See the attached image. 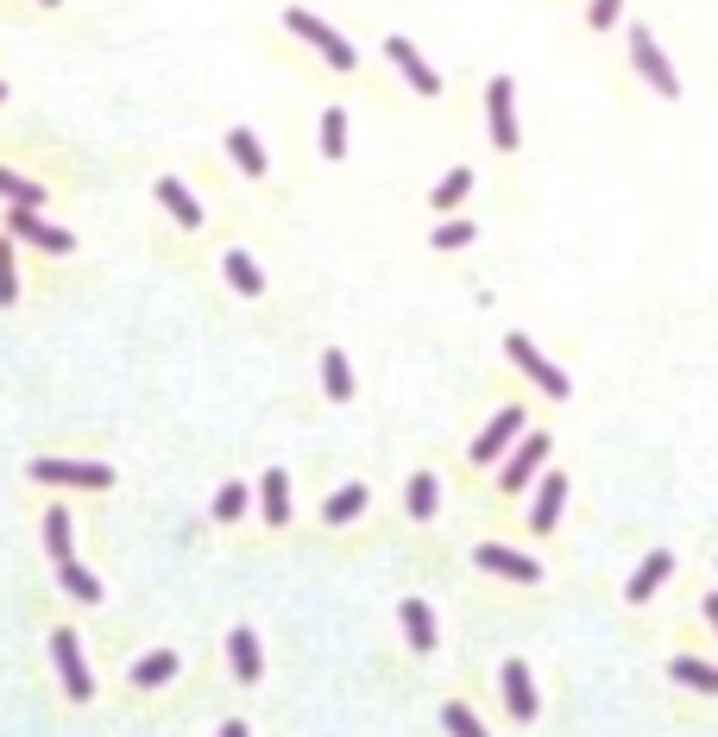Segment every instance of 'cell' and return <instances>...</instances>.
I'll list each match as a JSON object with an SVG mask.
<instances>
[{
	"label": "cell",
	"instance_id": "d6986e66",
	"mask_svg": "<svg viewBox=\"0 0 718 737\" xmlns=\"http://www.w3.org/2000/svg\"><path fill=\"white\" fill-rule=\"evenodd\" d=\"M227 656H233V675H240V680H259V668H265V662H259V637H253V630H233Z\"/></svg>",
	"mask_w": 718,
	"mask_h": 737
},
{
	"label": "cell",
	"instance_id": "484cf974",
	"mask_svg": "<svg viewBox=\"0 0 718 737\" xmlns=\"http://www.w3.org/2000/svg\"><path fill=\"white\" fill-rule=\"evenodd\" d=\"M0 195H7L13 209H39V202H44L39 183H26V176H13V171H0Z\"/></svg>",
	"mask_w": 718,
	"mask_h": 737
},
{
	"label": "cell",
	"instance_id": "4dcf8cb0",
	"mask_svg": "<svg viewBox=\"0 0 718 737\" xmlns=\"http://www.w3.org/2000/svg\"><path fill=\"white\" fill-rule=\"evenodd\" d=\"M435 246H442V253H461V246H473V221H442V228H435Z\"/></svg>",
	"mask_w": 718,
	"mask_h": 737
},
{
	"label": "cell",
	"instance_id": "5bb4252c",
	"mask_svg": "<svg viewBox=\"0 0 718 737\" xmlns=\"http://www.w3.org/2000/svg\"><path fill=\"white\" fill-rule=\"evenodd\" d=\"M505 706H510V718H536V687H529L524 662H505Z\"/></svg>",
	"mask_w": 718,
	"mask_h": 737
},
{
	"label": "cell",
	"instance_id": "f35d334b",
	"mask_svg": "<svg viewBox=\"0 0 718 737\" xmlns=\"http://www.w3.org/2000/svg\"><path fill=\"white\" fill-rule=\"evenodd\" d=\"M0 95H7V89H0Z\"/></svg>",
	"mask_w": 718,
	"mask_h": 737
},
{
	"label": "cell",
	"instance_id": "9a60e30c",
	"mask_svg": "<svg viewBox=\"0 0 718 737\" xmlns=\"http://www.w3.org/2000/svg\"><path fill=\"white\" fill-rule=\"evenodd\" d=\"M668 574H675V555H661V548H656V555L637 567V580H630V605H649V599H656V586L668 580Z\"/></svg>",
	"mask_w": 718,
	"mask_h": 737
},
{
	"label": "cell",
	"instance_id": "4316f807",
	"mask_svg": "<svg viewBox=\"0 0 718 737\" xmlns=\"http://www.w3.org/2000/svg\"><path fill=\"white\" fill-rule=\"evenodd\" d=\"M227 277H233V291H246V296L265 291V277H259V265L246 253H227Z\"/></svg>",
	"mask_w": 718,
	"mask_h": 737
},
{
	"label": "cell",
	"instance_id": "52a82bcc",
	"mask_svg": "<svg viewBox=\"0 0 718 737\" xmlns=\"http://www.w3.org/2000/svg\"><path fill=\"white\" fill-rule=\"evenodd\" d=\"M473 562L486 567V574H505V580H543V567L529 562V555H517V548H498V543H479L473 548Z\"/></svg>",
	"mask_w": 718,
	"mask_h": 737
},
{
	"label": "cell",
	"instance_id": "836d02e7",
	"mask_svg": "<svg viewBox=\"0 0 718 737\" xmlns=\"http://www.w3.org/2000/svg\"><path fill=\"white\" fill-rule=\"evenodd\" d=\"M240 511H246V485H221V498H214V517H221V524H233Z\"/></svg>",
	"mask_w": 718,
	"mask_h": 737
},
{
	"label": "cell",
	"instance_id": "8992f818",
	"mask_svg": "<svg viewBox=\"0 0 718 737\" xmlns=\"http://www.w3.org/2000/svg\"><path fill=\"white\" fill-rule=\"evenodd\" d=\"M385 58L397 63V70H404V82L416 89V95H442V77L428 70V63H423V51H416L409 39H385Z\"/></svg>",
	"mask_w": 718,
	"mask_h": 737
},
{
	"label": "cell",
	"instance_id": "e575fe53",
	"mask_svg": "<svg viewBox=\"0 0 718 737\" xmlns=\"http://www.w3.org/2000/svg\"><path fill=\"white\" fill-rule=\"evenodd\" d=\"M20 296V277H13V246L0 240V303H13Z\"/></svg>",
	"mask_w": 718,
	"mask_h": 737
},
{
	"label": "cell",
	"instance_id": "603a6c76",
	"mask_svg": "<svg viewBox=\"0 0 718 737\" xmlns=\"http://www.w3.org/2000/svg\"><path fill=\"white\" fill-rule=\"evenodd\" d=\"M58 574H63V593H70V599H82V605H95V599H101V580H95V574H82L77 562H63Z\"/></svg>",
	"mask_w": 718,
	"mask_h": 737
},
{
	"label": "cell",
	"instance_id": "8d00e7d4",
	"mask_svg": "<svg viewBox=\"0 0 718 737\" xmlns=\"http://www.w3.org/2000/svg\"><path fill=\"white\" fill-rule=\"evenodd\" d=\"M221 737H246V725H227V731H221Z\"/></svg>",
	"mask_w": 718,
	"mask_h": 737
},
{
	"label": "cell",
	"instance_id": "e0dca14e",
	"mask_svg": "<svg viewBox=\"0 0 718 737\" xmlns=\"http://www.w3.org/2000/svg\"><path fill=\"white\" fill-rule=\"evenodd\" d=\"M158 202H164V209L183 221V228H202V202H195V195L176 183V176H164V183H158Z\"/></svg>",
	"mask_w": 718,
	"mask_h": 737
},
{
	"label": "cell",
	"instance_id": "30bf717a",
	"mask_svg": "<svg viewBox=\"0 0 718 737\" xmlns=\"http://www.w3.org/2000/svg\"><path fill=\"white\" fill-rule=\"evenodd\" d=\"M13 233H20V240H32V246H44V253H70V246H77L70 233L51 228V221H39L32 209H13Z\"/></svg>",
	"mask_w": 718,
	"mask_h": 737
},
{
	"label": "cell",
	"instance_id": "9c48e42d",
	"mask_svg": "<svg viewBox=\"0 0 718 737\" xmlns=\"http://www.w3.org/2000/svg\"><path fill=\"white\" fill-rule=\"evenodd\" d=\"M548 461V435H524V447L510 454V466H505V492H524L529 479H536V466Z\"/></svg>",
	"mask_w": 718,
	"mask_h": 737
},
{
	"label": "cell",
	"instance_id": "8fae6325",
	"mask_svg": "<svg viewBox=\"0 0 718 737\" xmlns=\"http://www.w3.org/2000/svg\"><path fill=\"white\" fill-rule=\"evenodd\" d=\"M517 428H524V410H498V416L486 423V435L473 442V461H498V454H505V442L517 435Z\"/></svg>",
	"mask_w": 718,
	"mask_h": 737
},
{
	"label": "cell",
	"instance_id": "277c9868",
	"mask_svg": "<svg viewBox=\"0 0 718 737\" xmlns=\"http://www.w3.org/2000/svg\"><path fill=\"white\" fill-rule=\"evenodd\" d=\"M32 479L39 485H89V492H101V485H114V473L101 461H32Z\"/></svg>",
	"mask_w": 718,
	"mask_h": 737
},
{
	"label": "cell",
	"instance_id": "d6a6232c",
	"mask_svg": "<svg viewBox=\"0 0 718 737\" xmlns=\"http://www.w3.org/2000/svg\"><path fill=\"white\" fill-rule=\"evenodd\" d=\"M618 20H624V0H593V7H586V26H593V32H611Z\"/></svg>",
	"mask_w": 718,
	"mask_h": 737
},
{
	"label": "cell",
	"instance_id": "d4e9b609",
	"mask_svg": "<svg viewBox=\"0 0 718 737\" xmlns=\"http://www.w3.org/2000/svg\"><path fill=\"white\" fill-rule=\"evenodd\" d=\"M409 517H416V524L435 517V473H416V479H409Z\"/></svg>",
	"mask_w": 718,
	"mask_h": 737
},
{
	"label": "cell",
	"instance_id": "6da1fadb",
	"mask_svg": "<svg viewBox=\"0 0 718 737\" xmlns=\"http://www.w3.org/2000/svg\"><path fill=\"white\" fill-rule=\"evenodd\" d=\"M624 51H630L637 77L649 82V89H656L661 101H680V70H675V58L661 51V44H656V32H649L643 20H630V26H624Z\"/></svg>",
	"mask_w": 718,
	"mask_h": 737
},
{
	"label": "cell",
	"instance_id": "ba28073f",
	"mask_svg": "<svg viewBox=\"0 0 718 737\" xmlns=\"http://www.w3.org/2000/svg\"><path fill=\"white\" fill-rule=\"evenodd\" d=\"M505 353H510V360H517V366L529 372V378H536V385L548 391V397H567V372H555V366H548V360H543L536 347H529L524 334H510V341H505Z\"/></svg>",
	"mask_w": 718,
	"mask_h": 737
},
{
	"label": "cell",
	"instance_id": "5b68a950",
	"mask_svg": "<svg viewBox=\"0 0 718 737\" xmlns=\"http://www.w3.org/2000/svg\"><path fill=\"white\" fill-rule=\"evenodd\" d=\"M51 656H58L63 694H70V699H89V694H95V680H89V662H82V643H77V630H58V637H51Z\"/></svg>",
	"mask_w": 718,
	"mask_h": 737
},
{
	"label": "cell",
	"instance_id": "1f68e13d",
	"mask_svg": "<svg viewBox=\"0 0 718 737\" xmlns=\"http://www.w3.org/2000/svg\"><path fill=\"white\" fill-rule=\"evenodd\" d=\"M442 725H447L454 737H486V725L466 713V706H442Z\"/></svg>",
	"mask_w": 718,
	"mask_h": 737
},
{
	"label": "cell",
	"instance_id": "d590c367",
	"mask_svg": "<svg viewBox=\"0 0 718 737\" xmlns=\"http://www.w3.org/2000/svg\"><path fill=\"white\" fill-rule=\"evenodd\" d=\"M699 612H706V618H712V630H718V593H712L706 605H699Z\"/></svg>",
	"mask_w": 718,
	"mask_h": 737
},
{
	"label": "cell",
	"instance_id": "44dd1931",
	"mask_svg": "<svg viewBox=\"0 0 718 737\" xmlns=\"http://www.w3.org/2000/svg\"><path fill=\"white\" fill-rule=\"evenodd\" d=\"M44 548H51V562H77V548H70V511H44Z\"/></svg>",
	"mask_w": 718,
	"mask_h": 737
},
{
	"label": "cell",
	"instance_id": "4fadbf2b",
	"mask_svg": "<svg viewBox=\"0 0 718 737\" xmlns=\"http://www.w3.org/2000/svg\"><path fill=\"white\" fill-rule=\"evenodd\" d=\"M397 612H404V637H409V649H416V656H428V649H435V612H428L423 599H404Z\"/></svg>",
	"mask_w": 718,
	"mask_h": 737
},
{
	"label": "cell",
	"instance_id": "f546056e",
	"mask_svg": "<svg viewBox=\"0 0 718 737\" xmlns=\"http://www.w3.org/2000/svg\"><path fill=\"white\" fill-rule=\"evenodd\" d=\"M466 190H473V171H447L442 183H435V195H428V202H435V209H454Z\"/></svg>",
	"mask_w": 718,
	"mask_h": 737
},
{
	"label": "cell",
	"instance_id": "74e56055",
	"mask_svg": "<svg viewBox=\"0 0 718 737\" xmlns=\"http://www.w3.org/2000/svg\"><path fill=\"white\" fill-rule=\"evenodd\" d=\"M44 7H58V0H44Z\"/></svg>",
	"mask_w": 718,
	"mask_h": 737
},
{
	"label": "cell",
	"instance_id": "ac0fdd59",
	"mask_svg": "<svg viewBox=\"0 0 718 737\" xmlns=\"http://www.w3.org/2000/svg\"><path fill=\"white\" fill-rule=\"evenodd\" d=\"M227 152H233V164H240L246 176H265V145H259L246 127H233V133H227Z\"/></svg>",
	"mask_w": 718,
	"mask_h": 737
},
{
	"label": "cell",
	"instance_id": "ffe728a7",
	"mask_svg": "<svg viewBox=\"0 0 718 737\" xmlns=\"http://www.w3.org/2000/svg\"><path fill=\"white\" fill-rule=\"evenodd\" d=\"M668 668H675V680H680V687H694V694H718V668H712V662L675 656V662H668Z\"/></svg>",
	"mask_w": 718,
	"mask_h": 737
},
{
	"label": "cell",
	"instance_id": "83f0119b",
	"mask_svg": "<svg viewBox=\"0 0 718 737\" xmlns=\"http://www.w3.org/2000/svg\"><path fill=\"white\" fill-rule=\"evenodd\" d=\"M341 152H347V114L328 108V114H322V158H341Z\"/></svg>",
	"mask_w": 718,
	"mask_h": 737
},
{
	"label": "cell",
	"instance_id": "7402d4cb",
	"mask_svg": "<svg viewBox=\"0 0 718 737\" xmlns=\"http://www.w3.org/2000/svg\"><path fill=\"white\" fill-rule=\"evenodd\" d=\"M322 385H328V397H334V404H347V397H353L347 353H322Z\"/></svg>",
	"mask_w": 718,
	"mask_h": 737
},
{
	"label": "cell",
	"instance_id": "2e32d148",
	"mask_svg": "<svg viewBox=\"0 0 718 737\" xmlns=\"http://www.w3.org/2000/svg\"><path fill=\"white\" fill-rule=\"evenodd\" d=\"M259 505H265V517H272V524H291V479H284L277 466L259 479Z\"/></svg>",
	"mask_w": 718,
	"mask_h": 737
},
{
	"label": "cell",
	"instance_id": "7a4b0ae2",
	"mask_svg": "<svg viewBox=\"0 0 718 737\" xmlns=\"http://www.w3.org/2000/svg\"><path fill=\"white\" fill-rule=\"evenodd\" d=\"M486 127H492V145H498V152H517V145H524V133H517V82L510 77L486 82Z\"/></svg>",
	"mask_w": 718,
	"mask_h": 737
},
{
	"label": "cell",
	"instance_id": "7c38bea8",
	"mask_svg": "<svg viewBox=\"0 0 718 737\" xmlns=\"http://www.w3.org/2000/svg\"><path fill=\"white\" fill-rule=\"evenodd\" d=\"M562 505H567V479H562V473H548L543 492H536V511H529V524H536V529L548 536V529L562 524Z\"/></svg>",
	"mask_w": 718,
	"mask_h": 737
},
{
	"label": "cell",
	"instance_id": "f1b7e54d",
	"mask_svg": "<svg viewBox=\"0 0 718 737\" xmlns=\"http://www.w3.org/2000/svg\"><path fill=\"white\" fill-rule=\"evenodd\" d=\"M171 675H176V656H171V649H158V656H145V662L133 668L139 687H158V680H171Z\"/></svg>",
	"mask_w": 718,
	"mask_h": 737
},
{
	"label": "cell",
	"instance_id": "3957f363",
	"mask_svg": "<svg viewBox=\"0 0 718 737\" xmlns=\"http://www.w3.org/2000/svg\"><path fill=\"white\" fill-rule=\"evenodd\" d=\"M284 26H291L296 39H310L315 51H322V58L334 63V70H353V63H360V58H353V44L341 39V32H334L328 20H315V13H303V7H291V13H284Z\"/></svg>",
	"mask_w": 718,
	"mask_h": 737
},
{
	"label": "cell",
	"instance_id": "cb8c5ba5",
	"mask_svg": "<svg viewBox=\"0 0 718 737\" xmlns=\"http://www.w3.org/2000/svg\"><path fill=\"white\" fill-rule=\"evenodd\" d=\"M360 511H366V485H347V492H334L328 498L322 517H328V524H347V517H360Z\"/></svg>",
	"mask_w": 718,
	"mask_h": 737
}]
</instances>
